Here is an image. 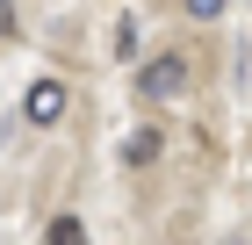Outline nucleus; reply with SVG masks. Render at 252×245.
I'll return each instance as SVG.
<instances>
[{
	"label": "nucleus",
	"mask_w": 252,
	"mask_h": 245,
	"mask_svg": "<svg viewBox=\"0 0 252 245\" xmlns=\"http://www.w3.org/2000/svg\"><path fill=\"white\" fill-rule=\"evenodd\" d=\"M43 245H87V224H79V216H51Z\"/></svg>",
	"instance_id": "4"
},
{
	"label": "nucleus",
	"mask_w": 252,
	"mask_h": 245,
	"mask_svg": "<svg viewBox=\"0 0 252 245\" xmlns=\"http://www.w3.org/2000/svg\"><path fill=\"white\" fill-rule=\"evenodd\" d=\"M158 151H166V137H158V130H130V137H123V159H130V166H152Z\"/></svg>",
	"instance_id": "3"
},
{
	"label": "nucleus",
	"mask_w": 252,
	"mask_h": 245,
	"mask_svg": "<svg viewBox=\"0 0 252 245\" xmlns=\"http://www.w3.org/2000/svg\"><path fill=\"white\" fill-rule=\"evenodd\" d=\"M180 87H188V58H180V51H166V58H152V65L137 72V94H144V101H173Z\"/></svg>",
	"instance_id": "1"
},
{
	"label": "nucleus",
	"mask_w": 252,
	"mask_h": 245,
	"mask_svg": "<svg viewBox=\"0 0 252 245\" xmlns=\"http://www.w3.org/2000/svg\"><path fill=\"white\" fill-rule=\"evenodd\" d=\"M0 36H15V0H0Z\"/></svg>",
	"instance_id": "7"
},
{
	"label": "nucleus",
	"mask_w": 252,
	"mask_h": 245,
	"mask_svg": "<svg viewBox=\"0 0 252 245\" xmlns=\"http://www.w3.org/2000/svg\"><path fill=\"white\" fill-rule=\"evenodd\" d=\"M108 43H116V58H137V22H116V36H108Z\"/></svg>",
	"instance_id": "5"
},
{
	"label": "nucleus",
	"mask_w": 252,
	"mask_h": 245,
	"mask_svg": "<svg viewBox=\"0 0 252 245\" xmlns=\"http://www.w3.org/2000/svg\"><path fill=\"white\" fill-rule=\"evenodd\" d=\"M22 115H29L36 130H51V123L65 115V87H58V79H36V87L22 94Z\"/></svg>",
	"instance_id": "2"
},
{
	"label": "nucleus",
	"mask_w": 252,
	"mask_h": 245,
	"mask_svg": "<svg viewBox=\"0 0 252 245\" xmlns=\"http://www.w3.org/2000/svg\"><path fill=\"white\" fill-rule=\"evenodd\" d=\"M180 7H188L194 22H216V15H223V7H231V0H180Z\"/></svg>",
	"instance_id": "6"
}]
</instances>
